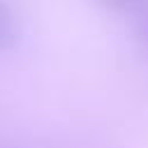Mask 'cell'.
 Wrapping results in <instances>:
<instances>
[{
    "label": "cell",
    "mask_w": 148,
    "mask_h": 148,
    "mask_svg": "<svg viewBox=\"0 0 148 148\" xmlns=\"http://www.w3.org/2000/svg\"><path fill=\"white\" fill-rule=\"evenodd\" d=\"M18 39H21V30L16 16L5 2H0V51H12L18 44Z\"/></svg>",
    "instance_id": "obj_1"
},
{
    "label": "cell",
    "mask_w": 148,
    "mask_h": 148,
    "mask_svg": "<svg viewBox=\"0 0 148 148\" xmlns=\"http://www.w3.org/2000/svg\"><path fill=\"white\" fill-rule=\"evenodd\" d=\"M141 16H143V21H141V35H143V39L148 42V12L141 14Z\"/></svg>",
    "instance_id": "obj_3"
},
{
    "label": "cell",
    "mask_w": 148,
    "mask_h": 148,
    "mask_svg": "<svg viewBox=\"0 0 148 148\" xmlns=\"http://www.w3.org/2000/svg\"><path fill=\"white\" fill-rule=\"evenodd\" d=\"M99 5H104L111 12L118 14H146L148 12V0H99Z\"/></svg>",
    "instance_id": "obj_2"
}]
</instances>
